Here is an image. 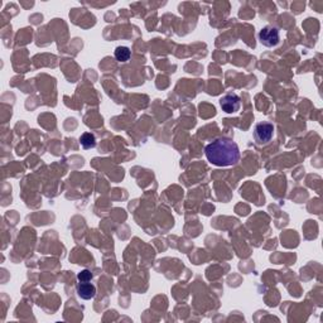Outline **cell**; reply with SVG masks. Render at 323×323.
I'll list each match as a JSON object with an SVG mask.
<instances>
[{
	"label": "cell",
	"mask_w": 323,
	"mask_h": 323,
	"mask_svg": "<svg viewBox=\"0 0 323 323\" xmlns=\"http://www.w3.org/2000/svg\"><path fill=\"white\" fill-rule=\"evenodd\" d=\"M208 162L217 167L235 165L240 159V149L235 142L230 139H216L205 148Z\"/></svg>",
	"instance_id": "obj_1"
},
{
	"label": "cell",
	"mask_w": 323,
	"mask_h": 323,
	"mask_svg": "<svg viewBox=\"0 0 323 323\" xmlns=\"http://www.w3.org/2000/svg\"><path fill=\"white\" fill-rule=\"evenodd\" d=\"M273 135H274V127L269 121H261V123L255 125L254 138H255L256 143L260 144V146L269 143Z\"/></svg>",
	"instance_id": "obj_2"
},
{
	"label": "cell",
	"mask_w": 323,
	"mask_h": 323,
	"mask_svg": "<svg viewBox=\"0 0 323 323\" xmlns=\"http://www.w3.org/2000/svg\"><path fill=\"white\" fill-rule=\"evenodd\" d=\"M260 43L265 47H275L280 42L279 30L275 27H264L259 33Z\"/></svg>",
	"instance_id": "obj_3"
},
{
	"label": "cell",
	"mask_w": 323,
	"mask_h": 323,
	"mask_svg": "<svg viewBox=\"0 0 323 323\" xmlns=\"http://www.w3.org/2000/svg\"><path fill=\"white\" fill-rule=\"evenodd\" d=\"M220 106L227 114L237 113L240 110V106H241V100L237 95L227 94L220 99Z\"/></svg>",
	"instance_id": "obj_4"
},
{
	"label": "cell",
	"mask_w": 323,
	"mask_h": 323,
	"mask_svg": "<svg viewBox=\"0 0 323 323\" xmlns=\"http://www.w3.org/2000/svg\"><path fill=\"white\" fill-rule=\"evenodd\" d=\"M77 293L82 299H92L96 296V287L89 282H80L77 284Z\"/></svg>",
	"instance_id": "obj_5"
},
{
	"label": "cell",
	"mask_w": 323,
	"mask_h": 323,
	"mask_svg": "<svg viewBox=\"0 0 323 323\" xmlns=\"http://www.w3.org/2000/svg\"><path fill=\"white\" fill-rule=\"evenodd\" d=\"M114 54H115V58L118 59L119 62H127V61H129L130 56H132V52H130V49L128 47L119 46L116 47Z\"/></svg>",
	"instance_id": "obj_6"
},
{
	"label": "cell",
	"mask_w": 323,
	"mask_h": 323,
	"mask_svg": "<svg viewBox=\"0 0 323 323\" xmlns=\"http://www.w3.org/2000/svg\"><path fill=\"white\" fill-rule=\"evenodd\" d=\"M80 142L81 146L84 147L85 149H91L96 147V138L91 133H84L80 137Z\"/></svg>",
	"instance_id": "obj_7"
},
{
	"label": "cell",
	"mask_w": 323,
	"mask_h": 323,
	"mask_svg": "<svg viewBox=\"0 0 323 323\" xmlns=\"http://www.w3.org/2000/svg\"><path fill=\"white\" fill-rule=\"evenodd\" d=\"M77 279H78V282H90V280L92 279L91 272L87 269L81 270V272L77 274Z\"/></svg>",
	"instance_id": "obj_8"
}]
</instances>
